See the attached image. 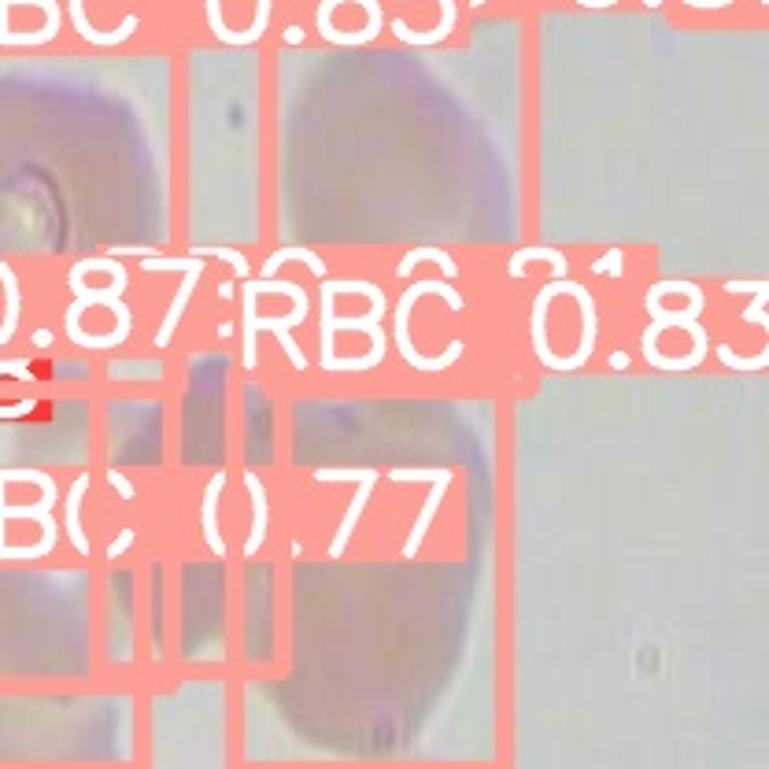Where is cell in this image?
Here are the masks:
<instances>
[{"label": "cell", "mask_w": 769, "mask_h": 769, "mask_svg": "<svg viewBox=\"0 0 769 769\" xmlns=\"http://www.w3.org/2000/svg\"><path fill=\"white\" fill-rule=\"evenodd\" d=\"M71 23H74L78 34L86 37L89 45H97V49H111V45H123L126 37L134 34L137 26H141V15H126L119 30H97V26L86 19V0H71Z\"/></svg>", "instance_id": "ba28073f"}, {"label": "cell", "mask_w": 769, "mask_h": 769, "mask_svg": "<svg viewBox=\"0 0 769 769\" xmlns=\"http://www.w3.org/2000/svg\"><path fill=\"white\" fill-rule=\"evenodd\" d=\"M315 481H322V485H341V481L355 485V500L348 503V511H344L341 525H337V537H333L330 544V559H341L348 540L355 537V525H359V518L367 511L370 492H374V485L381 481V474L378 470H326V466H322V470H315Z\"/></svg>", "instance_id": "277c9868"}, {"label": "cell", "mask_w": 769, "mask_h": 769, "mask_svg": "<svg viewBox=\"0 0 769 769\" xmlns=\"http://www.w3.org/2000/svg\"><path fill=\"white\" fill-rule=\"evenodd\" d=\"M440 4V23L433 26V30H440V34L448 37L455 30V19H459V8H455V0H437Z\"/></svg>", "instance_id": "cb8c5ba5"}, {"label": "cell", "mask_w": 769, "mask_h": 769, "mask_svg": "<svg viewBox=\"0 0 769 769\" xmlns=\"http://www.w3.org/2000/svg\"><path fill=\"white\" fill-rule=\"evenodd\" d=\"M67 285H71L74 293V304L63 311V330H74L89 307H108L115 326L123 333H134V311H130V304L123 300L130 281H111L108 289H93V285H86V278H71V274H67Z\"/></svg>", "instance_id": "3957f363"}, {"label": "cell", "mask_w": 769, "mask_h": 769, "mask_svg": "<svg viewBox=\"0 0 769 769\" xmlns=\"http://www.w3.org/2000/svg\"><path fill=\"white\" fill-rule=\"evenodd\" d=\"M108 485L119 492V500H123V503H134L137 500V485L126 474H119V470H108Z\"/></svg>", "instance_id": "603a6c76"}, {"label": "cell", "mask_w": 769, "mask_h": 769, "mask_svg": "<svg viewBox=\"0 0 769 769\" xmlns=\"http://www.w3.org/2000/svg\"><path fill=\"white\" fill-rule=\"evenodd\" d=\"M389 481H396V485H407V481H429V496L426 503H422V511H418L415 525H411V533H407V540H403V559H415V551L422 548V540H426L429 533V525H433V518H437V507L440 500H444V492L452 489V470H389Z\"/></svg>", "instance_id": "5b68a950"}, {"label": "cell", "mask_w": 769, "mask_h": 769, "mask_svg": "<svg viewBox=\"0 0 769 769\" xmlns=\"http://www.w3.org/2000/svg\"><path fill=\"white\" fill-rule=\"evenodd\" d=\"M318 296H322V330H318V367H326L333 355V341H337V330H355V333H367L370 337V352L367 359L374 363V367H381L385 363V348H389V341H385V293H374L370 296V311L367 315H352V318H344L337 315V293H330L326 285L318 289Z\"/></svg>", "instance_id": "7a4b0ae2"}, {"label": "cell", "mask_w": 769, "mask_h": 769, "mask_svg": "<svg viewBox=\"0 0 769 769\" xmlns=\"http://www.w3.org/2000/svg\"><path fill=\"white\" fill-rule=\"evenodd\" d=\"M769 281H725V293H766Z\"/></svg>", "instance_id": "484cf974"}, {"label": "cell", "mask_w": 769, "mask_h": 769, "mask_svg": "<svg viewBox=\"0 0 769 769\" xmlns=\"http://www.w3.org/2000/svg\"><path fill=\"white\" fill-rule=\"evenodd\" d=\"M86 492H89V474H78L71 492H67V518H63V529H67V537H71L78 555H89V537L86 529H82V500H86Z\"/></svg>", "instance_id": "30bf717a"}, {"label": "cell", "mask_w": 769, "mask_h": 769, "mask_svg": "<svg viewBox=\"0 0 769 769\" xmlns=\"http://www.w3.org/2000/svg\"><path fill=\"white\" fill-rule=\"evenodd\" d=\"M714 352H718V359L729 370H766L769 367V344H762V352L758 355H736L733 344H718Z\"/></svg>", "instance_id": "2e32d148"}, {"label": "cell", "mask_w": 769, "mask_h": 769, "mask_svg": "<svg viewBox=\"0 0 769 769\" xmlns=\"http://www.w3.org/2000/svg\"><path fill=\"white\" fill-rule=\"evenodd\" d=\"M12 4H34V8H41L45 12V30L56 41V34H60V0H0V45H4V37L12 34V26H8V8Z\"/></svg>", "instance_id": "5bb4252c"}, {"label": "cell", "mask_w": 769, "mask_h": 769, "mask_svg": "<svg viewBox=\"0 0 769 769\" xmlns=\"http://www.w3.org/2000/svg\"><path fill=\"white\" fill-rule=\"evenodd\" d=\"M178 274H182V285H178V293H174L171 307H167V315H163V326H159V333H156V348H167V344L174 341L178 322H182L185 307H189V296H193L196 281H200V274H204V259L193 256V263H189L185 270H178Z\"/></svg>", "instance_id": "52a82bcc"}, {"label": "cell", "mask_w": 769, "mask_h": 769, "mask_svg": "<svg viewBox=\"0 0 769 769\" xmlns=\"http://www.w3.org/2000/svg\"><path fill=\"white\" fill-rule=\"evenodd\" d=\"M270 12H274V0H256V19H252L248 30H237V34H233V45H256L259 37L267 34Z\"/></svg>", "instance_id": "e0dca14e"}, {"label": "cell", "mask_w": 769, "mask_h": 769, "mask_svg": "<svg viewBox=\"0 0 769 769\" xmlns=\"http://www.w3.org/2000/svg\"><path fill=\"white\" fill-rule=\"evenodd\" d=\"M285 263H304V267L311 270V274H315L318 281H326V270H330L326 263H322V259L315 256V252H311V248H300V245H296V248H293V245H289V248H278V252H274V256H270L259 270H263V278H274V274H278V270L285 267Z\"/></svg>", "instance_id": "7c38bea8"}, {"label": "cell", "mask_w": 769, "mask_h": 769, "mask_svg": "<svg viewBox=\"0 0 769 769\" xmlns=\"http://www.w3.org/2000/svg\"><path fill=\"white\" fill-rule=\"evenodd\" d=\"M429 293L444 296L452 311H463V307H466V300L459 296V289H455L448 278H444V281H415V285H407V289H403V296H400V304H396V348H400V355H403V363H407V367L422 370V374H440V370H448V367H455V363H459V355L466 352V341H452L444 355H422L415 344H411V311H415L418 300H422V296H429Z\"/></svg>", "instance_id": "6da1fadb"}, {"label": "cell", "mask_w": 769, "mask_h": 769, "mask_svg": "<svg viewBox=\"0 0 769 769\" xmlns=\"http://www.w3.org/2000/svg\"><path fill=\"white\" fill-rule=\"evenodd\" d=\"M625 367H629V355H625V352H614V355H611V370H625Z\"/></svg>", "instance_id": "4dcf8cb0"}, {"label": "cell", "mask_w": 769, "mask_h": 769, "mask_svg": "<svg viewBox=\"0 0 769 769\" xmlns=\"http://www.w3.org/2000/svg\"><path fill=\"white\" fill-rule=\"evenodd\" d=\"M611 4H618V0H592V8H611Z\"/></svg>", "instance_id": "836d02e7"}, {"label": "cell", "mask_w": 769, "mask_h": 769, "mask_svg": "<svg viewBox=\"0 0 769 769\" xmlns=\"http://www.w3.org/2000/svg\"><path fill=\"white\" fill-rule=\"evenodd\" d=\"M274 337H278L281 352L289 355V363H293L296 370H307V355L300 352V344L293 341V330H274Z\"/></svg>", "instance_id": "44dd1931"}, {"label": "cell", "mask_w": 769, "mask_h": 769, "mask_svg": "<svg viewBox=\"0 0 769 769\" xmlns=\"http://www.w3.org/2000/svg\"><path fill=\"white\" fill-rule=\"evenodd\" d=\"M245 489L252 496V533H248L245 544V559H256L263 540H267V522H270V503H267V489L259 481L256 470H245Z\"/></svg>", "instance_id": "9c48e42d"}, {"label": "cell", "mask_w": 769, "mask_h": 769, "mask_svg": "<svg viewBox=\"0 0 769 769\" xmlns=\"http://www.w3.org/2000/svg\"><path fill=\"white\" fill-rule=\"evenodd\" d=\"M233 326H237V322H222L219 333H222V337H233Z\"/></svg>", "instance_id": "d6a6232c"}, {"label": "cell", "mask_w": 769, "mask_h": 769, "mask_svg": "<svg viewBox=\"0 0 769 769\" xmlns=\"http://www.w3.org/2000/svg\"><path fill=\"white\" fill-rule=\"evenodd\" d=\"M34 407H37L34 396H26V400H19V403H0V418H23V415H30Z\"/></svg>", "instance_id": "d4e9b609"}, {"label": "cell", "mask_w": 769, "mask_h": 769, "mask_svg": "<svg viewBox=\"0 0 769 769\" xmlns=\"http://www.w3.org/2000/svg\"><path fill=\"white\" fill-rule=\"evenodd\" d=\"M0 374H12V378H19L23 385H30L34 381V374H30V355H15V359H0Z\"/></svg>", "instance_id": "7402d4cb"}, {"label": "cell", "mask_w": 769, "mask_h": 769, "mask_svg": "<svg viewBox=\"0 0 769 769\" xmlns=\"http://www.w3.org/2000/svg\"><path fill=\"white\" fill-rule=\"evenodd\" d=\"M300 41H304V30H300V26H289V30H285V45H300Z\"/></svg>", "instance_id": "f546056e"}, {"label": "cell", "mask_w": 769, "mask_h": 769, "mask_svg": "<svg viewBox=\"0 0 769 769\" xmlns=\"http://www.w3.org/2000/svg\"><path fill=\"white\" fill-rule=\"evenodd\" d=\"M219 296H222V300H233V281H222V285H219Z\"/></svg>", "instance_id": "1f68e13d"}, {"label": "cell", "mask_w": 769, "mask_h": 769, "mask_svg": "<svg viewBox=\"0 0 769 769\" xmlns=\"http://www.w3.org/2000/svg\"><path fill=\"white\" fill-rule=\"evenodd\" d=\"M758 4H769V0H758Z\"/></svg>", "instance_id": "8d00e7d4"}, {"label": "cell", "mask_w": 769, "mask_h": 769, "mask_svg": "<svg viewBox=\"0 0 769 769\" xmlns=\"http://www.w3.org/2000/svg\"><path fill=\"white\" fill-rule=\"evenodd\" d=\"M525 263H551L555 278H566V274H570V259L562 256V252H555V248H548V245L518 248V252L511 256V263H507V274H511V278H525Z\"/></svg>", "instance_id": "8fae6325"}, {"label": "cell", "mask_w": 769, "mask_h": 769, "mask_svg": "<svg viewBox=\"0 0 769 769\" xmlns=\"http://www.w3.org/2000/svg\"><path fill=\"white\" fill-rule=\"evenodd\" d=\"M204 12H208L211 34L219 37L222 45H233V34H237V30H230V26H226V19H222V0H204Z\"/></svg>", "instance_id": "d6986e66"}, {"label": "cell", "mask_w": 769, "mask_h": 769, "mask_svg": "<svg viewBox=\"0 0 769 769\" xmlns=\"http://www.w3.org/2000/svg\"><path fill=\"white\" fill-rule=\"evenodd\" d=\"M418 263H437V267L444 270V278H448V281L459 278V263H455V259L448 256L444 248H433V245H429V248H415V252H407V256L400 259V267H396V278L407 281L411 274H415Z\"/></svg>", "instance_id": "4fadbf2b"}, {"label": "cell", "mask_w": 769, "mask_h": 769, "mask_svg": "<svg viewBox=\"0 0 769 769\" xmlns=\"http://www.w3.org/2000/svg\"><path fill=\"white\" fill-rule=\"evenodd\" d=\"M729 4H733V0H718V12H721V8H729Z\"/></svg>", "instance_id": "d590c367"}, {"label": "cell", "mask_w": 769, "mask_h": 769, "mask_svg": "<svg viewBox=\"0 0 769 769\" xmlns=\"http://www.w3.org/2000/svg\"><path fill=\"white\" fill-rule=\"evenodd\" d=\"M662 0H644V8H659Z\"/></svg>", "instance_id": "e575fe53"}, {"label": "cell", "mask_w": 769, "mask_h": 769, "mask_svg": "<svg viewBox=\"0 0 769 769\" xmlns=\"http://www.w3.org/2000/svg\"><path fill=\"white\" fill-rule=\"evenodd\" d=\"M226 481H230L226 470L211 474L208 492H204V500H200V529H204L208 551L215 555V559H226V540H222V529H219V500H222V492H226Z\"/></svg>", "instance_id": "8992f818"}, {"label": "cell", "mask_w": 769, "mask_h": 769, "mask_svg": "<svg viewBox=\"0 0 769 769\" xmlns=\"http://www.w3.org/2000/svg\"><path fill=\"white\" fill-rule=\"evenodd\" d=\"M189 256H200V259H226L233 267V278L237 281H248V274H252V267H248V259L245 252H237V248H215V245H196Z\"/></svg>", "instance_id": "9a60e30c"}, {"label": "cell", "mask_w": 769, "mask_h": 769, "mask_svg": "<svg viewBox=\"0 0 769 769\" xmlns=\"http://www.w3.org/2000/svg\"><path fill=\"white\" fill-rule=\"evenodd\" d=\"M4 489H8V477H4V470H0V562H4V551H8V544H4V533H8V522H4Z\"/></svg>", "instance_id": "83f0119b"}, {"label": "cell", "mask_w": 769, "mask_h": 769, "mask_svg": "<svg viewBox=\"0 0 769 769\" xmlns=\"http://www.w3.org/2000/svg\"><path fill=\"white\" fill-rule=\"evenodd\" d=\"M766 300H769V289H766V293H755V300H751V307H747L744 315H740V322H751V326H758V330H766V333H769Z\"/></svg>", "instance_id": "ffe728a7"}, {"label": "cell", "mask_w": 769, "mask_h": 769, "mask_svg": "<svg viewBox=\"0 0 769 769\" xmlns=\"http://www.w3.org/2000/svg\"><path fill=\"white\" fill-rule=\"evenodd\" d=\"M588 270H592V274H607V278H622L625 274V252L618 245L607 248L599 259H592V267Z\"/></svg>", "instance_id": "ac0fdd59"}, {"label": "cell", "mask_w": 769, "mask_h": 769, "mask_svg": "<svg viewBox=\"0 0 769 769\" xmlns=\"http://www.w3.org/2000/svg\"><path fill=\"white\" fill-rule=\"evenodd\" d=\"M30 341H34V348H52V341H56V337H52V330H34V337H30Z\"/></svg>", "instance_id": "f1b7e54d"}, {"label": "cell", "mask_w": 769, "mask_h": 769, "mask_svg": "<svg viewBox=\"0 0 769 769\" xmlns=\"http://www.w3.org/2000/svg\"><path fill=\"white\" fill-rule=\"evenodd\" d=\"M134 537H137V529H123V533H119V540H111V548H108V559L115 562V559H119V555H126V548H130V544H134Z\"/></svg>", "instance_id": "4316f807"}]
</instances>
